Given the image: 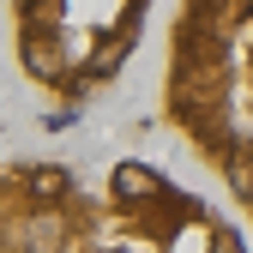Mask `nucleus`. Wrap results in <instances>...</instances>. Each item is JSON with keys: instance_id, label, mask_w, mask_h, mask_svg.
Returning <instances> with one entry per match:
<instances>
[{"instance_id": "nucleus-2", "label": "nucleus", "mask_w": 253, "mask_h": 253, "mask_svg": "<svg viewBox=\"0 0 253 253\" xmlns=\"http://www.w3.org/2000/svg\"><path fill=\"white\" fill-rule=\"evenodd\" d=\"M151 0H12V48L30 84L84 103L121 79Z\"/></svg>"}, {"instance_id": "nucleus-1", "label": "nucleus", "mask_w": 253, "mask_h": 253, "mask_svg": "<svg viewBox=\"0 0 253 253\" xmlns=\"http://www.w3.org/2000/svg\"><path fill=\"white\" fill-rule=\"evenodd\" d=\"M163 109L253 217V0H175Z\"/></svg>"}]
</instances>
